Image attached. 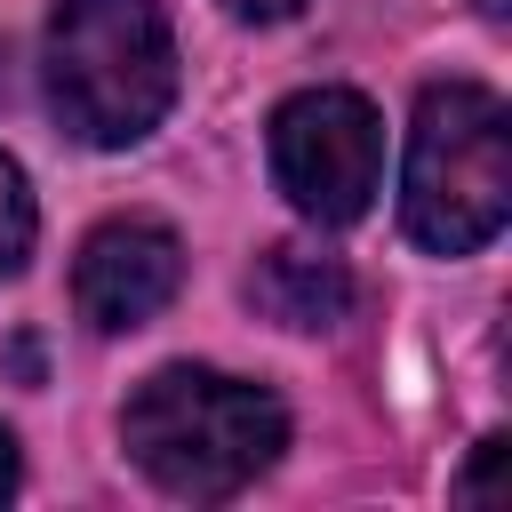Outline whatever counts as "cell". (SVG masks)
Wrapping results in <instances>:
<instances>
[{"instance_id": "6da1fadb", "label": "cell", "mask_w": 512, "mask_h": 512, "mask_svg": "<svg viewBox=\"0 0 512 512\" xmlns=\"http://www.w3.org/2000/svg\"><path fill=\"white\" fill-rule=\"evenodd\" d=\"M120 440H128V456L152 488L192 496V504H224L256 472L280 464L288 408L248 376L176 360V368L136 384V400L120 408Z\"/></svg>"}, {"instance_id": "7a4b0ae2", "label": "cell", "mask_w": 512, "mask_h": 512, "mask_svg": "<svg viewBox=\"0 0 512 512\" xmlns=\"http://www.w3.org/2000/svg\"><path fill=\"white\" fill-rule=\"evenodd\" d=\"M48 104L96 144H144L176 104V32L160 0H56L48 16Z\"/></svg>"}, {"instance_id": "3957f363", "label": "cell", "mask_w": 512, "mask_h": 512, "mask_svg": "<svg viewBox=\"0 0 512 512\" xmlns=\"http://www.w3.org/2000/svg\"><path fill=\"white\" fill-rule=\"evenodd\" d=\"M512 216V120L504 96L480 80H440L416 96L400 224L432 256H472Z\"/></svg>"}, {"instance_id": "277c9868", "label": "cell", "mask_w": 512, "mask_h": 512, "mask_svg": "<svg viewBox=\"0 0 512 512\" xmlns=\"http://www.w3.org/2000/svg\"><path fill=\"white\" fill-rule=\"evenodd\" d=\"M272 176L312 224H352L384 176V120L352 88H304L272 112Z\"/></svg>"}, {"instance_id": "5b68a950", "label": "cell", "mask_w": 512, "mask_h": 512, "mask_svg": "<svg viewBox=\"0 0 512 512\" xmlns=\"http://www.w3.org/2000/svg\"><path fill=\"white\" fill-rule=\"evenodd\" d=\"M184 288V240L152 216H112L88 232L80 264H72V304L96 336H128L144 328L168 296Z\"/></svg>"}, {"instance_id": "8992f818", "label": "cell", "mask_w": 512, "mask_h": 512, "mask_svg": "<svg viewBox=\"0 0 512 512\" xmlns=\"http://www.w3.org/2000/svg\"><path fill=\"white\" fill-rule=\"evenodd\" d=\"M248 304H256L264 320L296 328V336H320V328H336V320L352 312V272H344L336 256H320V248L280 240V248L256 256V272H248Z\"/></svg>"}, {"instance_id": "52a82bcc", "label": "cell", "mask_w": 512, "mask_h": 512, "mask_svg": "<svg viewBox=\"0 0 512 512\" xmlns=\"http://www.w3.org/2000/svg\"><path fill=\"white\" fill-rule=\"evenodd\" d=\"M32 192H24V168L0 152V280L8 272H24V256H32Z\"/></svg>"}, {"instance_id": "ba28073f", "label": "cell", "mask_w": 512, "mask_h": 512, "mask_svg": "<svg viewBox=\"0 0 512 512\" xmlns=\"http://www.w3.org/2000/svg\"><path fill=\"white\" fill-rule=\"evenodd\" d=\"M304 0H224V16H240V24H280V16H296Z\"/></svg>"}, {"instance_id": "9c48e42d", "label": "cell", "mask_w": 512, "mask_h": 512, "mask_svg": "<svg viewBox=\"0 0 512 512\" xmlns=\"http://www.w3.org/2000/svg\"><path fill=\"white\" fill-rule=\"evenodd\" d=\"M496 464H504V440H480V456H472V472H464V496L496 488Z\"/></svg>"}, {"instance_id": "30bf717a", "label": "cell", "mask_w": 512, "mask_h": 512, "mask_svg": "<svg viewBox=\"0 0 512 512\" xmlns=\"http://www.w3.org/2000/svg\"><path fill=\"white\" fill-rule=\"evenodd\" d=\"M8 488H16V440L0 432V496H8Z\"/></svg>"}]
</instances>
